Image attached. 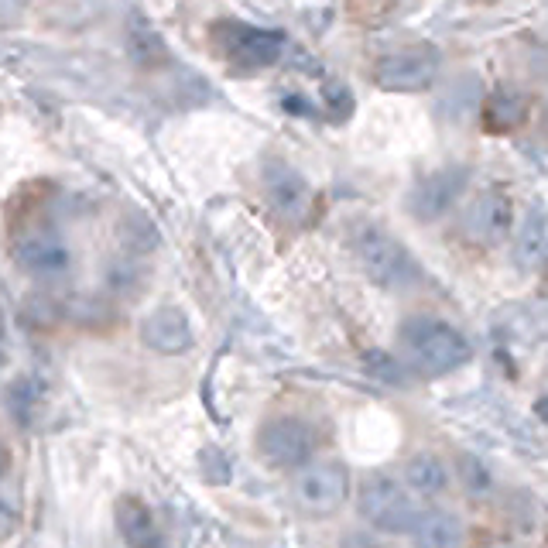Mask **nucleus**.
<instances>
[{
	"label": "nucleus",
	"mask_w": 548,
	"mask_h": 548,
	"mask_svg": "<svg viewBox=\"0 0 548 548\" xmlns=\"http://www.w3.org/2000/svg\"><path fill=\"white\" fill-rule=\"evenodd\" d=\"M357 507H360V518H364L370 528L388 531V535H408L418 518V504L415 497H411V490L391 477H370L364 487H360Z\"/></svg>",
	"instance_id": "obj_6"
},
{
	"label": "nucleus",
	"mask_w": 548,
	"mask_h": 548,
	"mask_svg": "<svg viewBox=\"0 0 548 548\" xmlns=\"http://www.w3.org/2000/svg\"><path fill=\"white\" fill-rule=\"evenodd\" d=\"M4 470H7V449L0 446V477H4Z\"/></svg>",
	"instance_id": "obj_25"
},
{
	"label": "nucleus",
	"mask_w": 548,
	"mask_h": 548,
	"mask_svg": "<svg viewBox=\"0 0 548 548\" xmlns=\"http://www.w3.org/2000/svg\"><path fill=\"white\" fill-rule=\"evenodd\" d=\"M131 52H134V59L141 62V66H155V62H151V52L165 55V45L158 42L155 31L141 28V31H131Z\"/></svg>",
	"instance_id": "obj_19"
},
{
	"label": "nucleus",
	"mask_w": 548,
	"mask_h": 548,
	"mask_svg": "<svg viewBox=\"0 0 548 548\" xmlns=\"http://www.w3.org/2000/svg\"><path fill=\"white\" fill-rule=\"evenodd\" d=\"M4 360H7V326L4 316H0V370H4Z\"/></svg>",
	"instance_id": "obj_23"
},
{
	"label": "nucleus",
	"mask_w": 548,
	"mask_h": 548,
	"mask_svg": "<svg viewBox=\"0 0 548 548\" xmlns=\"http://www.w3.org/2000/svg\"><path fill=\"white\" fill-rule=\"evenodd\" d=\"M398 340L405 357L415 364V370L429 377L453 374V370L466 367L473 357V346L463 333L446 319L435 316H411L401 322Z\"/></svg>",
	"instance_id": "obj_1"
},
{
	"label": "nucleus",
	"mask_w": 548,
	"mask_h": 548,
	"mask_svg": "<svg viewBox=\"0 0 548 548\" xmlns=\"http://www.w3.org/2000/svg\"><path fill=\"white\" fill-rule=\"evenodd\" d=\"M535 411H538V415H542V418H548V398H542V401H538V405H535Z\"/></svg>",
	"instance_id": "obj_24"
},
{
	"label": "nucleus",
	"mask_w": 548,
	"mask_h": 548,
	"mask_svg": "<svg viewBox=\"0 0 548 548\" xmlns=\"http://www.w3.org/2000/svg\"><path fill=\"white\" fill-rule=\"evenodd\" d=\"M408 535L415 548H456L463 542V521L446 507H429V511H418Z\"/></svg>",
	"instance_id": "obj_16"
},
{
	"label": "nucleus",
	"mask_w": 548,
	"mask_h": 548,
	"mask_svg": "<svg viewBox=\"0 0 548 548\" xmlns=\"http://www.w3.org/2000/svg\"><path fill=\"white\" fill-rule=\"evenodd\" d=\"M463 230L473 244L483 247H497L511 237L514 230V203L504 189H483L470 206H466L463 216Z\"/></svg>",
	"instance_id": "obj_9"
},
{
	"label": "nucleus",
	"mask_w": 548,
	"mask_h": 548,
	"mask_svg": "<svg viewBox=\"0 0 548 548\" xmlns=\"http://www.w3.org/2000/svg\"><path fill=\"white\" fill-rule=\"evenodd\" d=\"M322 96H326L329 114H333L336 120H343V117H350V114H353V96H350V90H346V86L329 83L326 90H322Z\"/></svg>",
	"instance_id": "obj_20"
},
{
	"label": "nucleus",
	"mask_w": 548,
	"mask_h": 548,
	"mask_svg": "<svg viewBox=\"0 0 548 548\" xmlns=\"http://www.w3.org/2000/svg\"><path fill=\"white\" fill-rule=\"evenodd\" d=\"M350 497V473L336 459H312L292 480V501L309 518H329Z\"/></svg>",
	"instance_id": "obj_4"
},
{
	"label": "nucleus",
	"mask_w": 548,
	"mask_h": 548,
	"mask_svg": "<svg viewBox=\"0 0 548 548\" xmlns=\"http://www.w3.org/2000/svg\"><path fill=\"white\" fill-rule=\"evenodd\" d=\"M14 521H18V514H14V507L7 504V501H0V542H4V538L14 531Z\"/></svg>",
	"instance_id": "obj_21"
},
{
	"label": "nucleus",
	"mask_w": 548,
	"mask_h": 548,
	"mask_svg": "<svg viewBox=\"0 0 548 548\" xmlns=\"http://www.w3.org/2000/svg\"><path fill=\"white\" fill-rule=\"evenodd\" d=\"M216 48L227 55L237 69H268L281 62L285 55V35L274 28H261V24L247 21H220L213 28Z\"/></svg>",
	"instance_id": "obj_5"
},
{
	"label": "nucleus",
	"mask_w": 548,
	"mask_h": 548,
	"mask_svg": "<svg viewBox=\"0 0 548 548\" xmlns=\"http://www.w3.org/2000/svg\"><path fill=\"white\" fill-rule=\"evenodd\" d=\"M353 257H357L360 271L384 292H401L418 278L415 257L408 254V247L374 223L353 233Z\"/></svg>",
	"instance_id": "obj_2"
},
{
	"label": "nucleus",
	"mask_w": 548,
	"mask_h": 548,
	"mask_svg": "<svg viewBox=\"0 0 548 548\" xmlns=\"http://www.w3.org/2000/svg\"><path fill=\"white\" fill-rule=\"evenodd\" d=\"M364 367L370 370V377H374V381L394 384V388H401V384H408L405 367H401L398 360L391 357V353H381V350H370V353H364Z\"/></svg>",
	"instance_id": "obj_17"
},
{
	"label": "nucleus",
	"mask_w": 548,
	"mask_h": 548,
	"mask_svg": "<svg viewBox=\"0 0 548 548\" xmlns=\"http://www.w3.org/2000/svg\"><path fill=\"white\" fill-rule=\"evenodd\" d=\"M466 189V172L463 168H435V172L425 175L422 182L411 189L408 209L418 223H435L456 206V199L463 196Z\"/></svg>",
	"instance_id": "obj_10"
},
{
	"label": "nucleus",
	"mask_w": 548,
	"mask_h": 548,
	"mask_svg": "<svg viewBox=\"0 0 548 548\" xmlns=\"http://www.w3.org/2000/svg\"><path fill=\"white\" fill-rule=\"evenodd\" d=\"M11 257L28 278H42V281L59 278V274H66L72 264L66 240H62L55 230H42V227L18 233L11 244Z\"/></svg>",
	"instance_id": "obj_8"
},
{
	"label": "nucleus",
	"mask_w": 548,
	"mask_h": 548,
	"mask_svg": "<svg viewBox=\"0 0 548 548\" xmlns=\"http://www.w3.org/2000/svg\"><path fill=\"white\" fill-rule=\"evenodd\" d=\"M114 521L120 531V542L127 548H158L161 545L155 514L148 511L144 501H137V497H120L114 507Z\"/></svg>",
	"instance_id": "obj_14"
},
{
	"label": "nucleus",
	"mask_w": 548,
	"mask_h": 548,
	"mask_svg": "<svg viewBox=\"0 0 548 548\" xmlns=\"http://www.w3.org/2000/svg\"><path fill=\"white\" fill-rule=\"evenodd\" d=\"M456 477H459V483H463V487L470 490L473 497L490 494V473L483 470L480 459H473V456H459V470H456Z\"/></svg>",
	"instance_id": "obj_18"
},
{
	"label": "nucleus",
	"mask_w": 548,
	"mask_h": 548,
	"mask_svg": "<svg viewBox=\"0 0 548 548\" xmlns=\"http://www.w3.org/2000/svg\"><path fill=\"white\" fill-rule=\"evenodd\" d=\"M24 4H28V0H0V18H11V14H18Z\"/></svg>",
	"instance_id": "obj_22"
},
{
	"label": "nucleus",
	"mask_w": 548,
	"mask_h": 548,
	"mask_svg": "<svg viewBox=\"0 0 548 548\" xmlns=\"http://www.w3.org/2000/svg\"><path fill=\"white\" fill-rule=\"evenodd\" d=\"M528 110H531V100L525 93L511 90V86H497V90H490L487 100H483L480 124L483 131L490 134H511L528 120Z\"/></svg>",
	"instance_id": "obj_13"
},
{
	"label": "nucleus",
	"mask_w": 548,
	"mask_h": 548,
	"mask_svg": "<svg viewBox=\"0 0 548 548\" xmlns=\"http://www.w3.org/2000/svg\"><path fill=\"white\" fill-rule=\"evenodd\" d=\"M257 453L271 470H302L305 463H312V453H316V432H312L309 422L295 415L271 418L257 432Z\"/></svg>",
	"instance_id": "obj_7"
},
{
	"label": "nucleus",
	"mask_w": 548,
	"mask_h": 548,
	"mask_svg": "<svg viewBox=\"0 0 548 548\" xmlns=\"http://www.w3.org/2000/svg\"><path fill=\"white\" fill-rule=\"evenodd\" d=\"M261 185H264V199L271 203L274 213L285 216V220H305V213H309V206H312V189L292 165H285V161H268V165H264V175H261Z\"/></svg>",
	"instance_id": "obj_12"
},
{
	"label": "nucleus",
	"mask_w": 548,
	"mask_h": 548,
	"mask_svg": "<svg viewBox=\"0 0 548 548\" xmlns=\"http://www.w3.org/2000/svg\"><path fill=\"white\" fill-rule=\"evenodd\" d=\"M487 548H511V545H487Z\"/></svg>",
	"instance_id": "obj_26"
},
{
	"label": "nucleus",
	"mask_w": 548,
	"mask_h": 548,
	"mask_svg": "<svg viewBox=\"0 0 548 548\" xmlns=\"http://www.w3.org/2000/svg\"><path fill=\"white\" fill-rule=\"evenodd\" d=\"M141 343L161 357H182L196 346V333L179 305H158L141 322Z\"/></svg>",
	"instance_id": "obj_11"
},
{
	"label": "nucleus",
	"mask_w": 548,
	"mask_h": 548,
	"mask_svg": "<svg viewBox=\"0 0 548 548\" xmlns=\"http://www.w3.org/2000/svg\"><path fill=\"white\" fill-rule=\"evenodd\" d=\"M405 487L411 490V497H442L453 487V470L439 453H415L405 463Z\"/></svg>",
	"instance_id": "obj_15"
},
{
	"label": "nucleus",
	"mask_w": 548,
	"mask_h": 548,
	"mask_svg": "<svg viewBox=\"0 0 548 548\" xmlns=\"http://www.w3.org/2000/svg\"><path fill=\"white\" fill-rule=\"evenodd\" d=\"M439 52L432 45H405L377 55L370 79L384 93H425L439 76Z\"/></svg>",
	"instance_id": "obj_3"
}]
</instances>
